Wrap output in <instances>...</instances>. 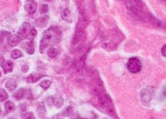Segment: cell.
I'll list each match as a JSON object with an SVG mask.
<instances>
[{
    "label": "cell",
    "instance_id": "obj_1",
    "mask_svg": "<svg viewBox=\"0 0 166 119\" xmlns=\"http://www.w3.org/2000/svg\"><path fill=\"white\" fill-rule=\"evenodd\" d=\"M60 36L61 32L59 29L56 27L52 26L45 31L40 42V52L41 53H44L50 44L59 41Z\"/></svg>",
    "mask_w": 166,
    "mask_h": 119
},
{
    "label": "cell",
    "instance_id": "obj_2",
    "mask_svg": "<svg viewBox=\"0 0 166 119\" xmlns=\"http://www.w3.org/2000/svg\"><path fill=\"white\" fill-rule=\"evenodd\" d=\"M86 22V18L83 14H81L79 16V21L77 25L75 34L73 39V44H77L80 41L81 38L83 36L85 29V24Z\"/></svg>",
    "mask_w": 166,
    "mask_h": 119
},
{
    "label": "cell",
    "instance_id": "obj_3",
    "mask_svg": "<svg viewBox=\"0 0 166 119\" xmlns=\"http://www.w3.org/2000/svg\"><path fill=\"white\" fill-rule=\"evenodd\" d=\"M127 69L131 73H137L142 69V63L138 58L131 57L127 62Z\"/></svg>",
    "mask_w": 166,
    "mask_h": 119
},
{
    "label": "cell",
    "instance_id": "obj_4",
    "mask_svg": "<svg viewBox=\"0 0 166 119\" xmlns=\"http://www.w3.org/2000/svg\"><path fill=\"white\" fill-rule=\"evenodd\" d=\"M154 89L151 87L144 88L141 92V100L143 104H149L153 97Z\"/></svg>",
    "mask_w": 166,
    "mask_h": 119
},
{
    "label": "cell",
    "instance_id": "obj_5",
    "mask_svg": "<svg viewBox=\"0 0 166 119\" xmlns=\"http://www.w3.org/2000/svg\"><path fill=\"white\" fill-rule=\"evenodd\" d=\"M37 7H38V5L36 1L34 0H28L25 3L24 9L27 13L32 15L36 11Z\"/></svg>",
    "mask_w": 166,
    "mask_h": 119
},
{
    "label": "cell",
    "instance_id": "obj_6",
    "mask_svg": "<svg viewBox=\"0 0 166 119\" xmlns=\"http://www.w3.org/2000/svg\"><path fill=\"white\" fill-rule=\"evenodd\" d=\"M52 102L56 108H60L63 106L64 99L61 95L56 94L52 97Z\"/></svg>",
    "mask_w": 166,
    "mask_h": 119
},
{
    "label": "cell",
    "instance_id": "obj_7",
    "mask_svg": "<svg viewBox=\"0 0 166 119\" xmlns=\"http://www.w3.org/2000/svg\"><path fill=\"white\" fill-rule=\"evenodd\" d=\"M31 30V25L28 22H23L21 26L19 27L18 31H17V34L19 35H23L28 32Z\"/></svg>",
    "mask_w": 166,
    "mask_h": 119
},
{
    "label": "cell",
    "instance_id": "obj_8",
    "mask_svg": "<svg viewBox=\"0 0 166 119\" xmlns=\"http://www.w3.org/2000/svg\"><path fill=\"white\" fill-rule=\"evenodd\" d=\"M20 42V38L16 34L10 35L7 38V42L11 46H15Z\"/></svg>",
    "mask_w": 166,
    "mask_h": 119
},
{
    "label": "cell",
    "instance_id": "obj_9",
    "mask_svg": "<svg viewBox=\"0 0 166 119\" xmlns=\"http://www.w3.org/2000/svg\"><path fill=\"white\" fill-rule=\"evenodd\" d=\"M44 75H42L40 73H31L28 77L26 78V81L28 83H34L36 81H38L39 79H40L42 77H44Z\"/></svg>",
    "mask_w": 166,
    "mask_h": 119
},
{
    "label": "cell",
    "instance_id": "obj_10",
    "mask_svg": "<svg viewBox=\"0 0 166 119\" xmlns=\"http://www.w3.org/2000/svg\"><path fill=\"white\" fill-rule=\"evenodd\" d=\"M37 112H38V116L41 118H44L46 116V108L44 103L43 102H39L38 107H37Z\"/></svg>",
    "mask_w": 166,
    "mask_h": 119
},
{
    "label": "cell",
    "instance_id": "obj_11",
    "mask_svg": "<svg viewBox=\"0 0 166 119\" xmlns=\"http://www.w3.org/2000/svg\"><path fill=\"white\" fill-rule=\"evenodd\" d=\"M61 17L63 20L67 22H72L71 13L68 8L64 9L61 12Z\"/></svg>",
    "mask_w": 166,
    "mask_h": 119
},
{
    "label": "cell",
    "instance_id": "obj_12",
    "mask_svg": "<svg viewBox=\"0 0 166 119\" xmlns=\"http://www.w3.org/2000/svg\"><path fill=\"white\" fill-rule=\"evenodd\" d=\"M35 24L37 26L40 27V28H44L48 24V17H42L37 18L35 20Z\"/></svg>",
    "mask_w": 166,
    "mask_h": 119
},
{
    "label": "cell",
    "instance_id": "obj_13",
    "mask_svg": "<svg viewBox=\"0 0 166 119\" xmlns=\"http://www.w3.org/2000/svg\"><path fill=\"white\" fill-rule=\"evenodd\" d=\"M13 63L12 61H7L6 62H5L4 65L3 66V71H4V73H10L13 71Z\"/></svg>",
    "mask_w": 166,
    "mask_h": 119
},
{
    "label": "cell",
    "instance_id": "obj_14",
    "mask_svg": "<svg viewBox=\"0 0 166 119\" xmlns=\"http://www.w3.org/2000/svg\"><path fill=\"white\" fill-rule=\"evenodd\" d=\"M25 94H26V90L23 88H20V89H19L16 92L14 93V94H13V97H14V98L15 99V100H20L25 96Z\"/></svg>",
    "mask_w": 166,
    "mask_h": 119
},
{
    "label": "cell",
    "instance_id": "obj_15",
    "mask_svg": "<svg viewBox=\"0 0 166 119\" xmlns=\"http://www.w3.org/2000/svg\"><path fill=\"white\" fill-rule=\"evenodd\" d=\"M27 53L29 54H33L35 52L34 44L32 40H30V42H26V48Z\"/></svg>",
    "mask_w": 166,
    "mask_h": 119
},
{
    "label": "cell",
    "instance_id": "obj_16",
    "mask_svg": "<svg viewBox=\"0 0 166 119\" xmlns=\"http://www.w3.org/2000/svg\"><path fill=\"white\" fill-rule=\"evenodd\" d=\"M5 87H6L9 91H13L14 89H16L17 83L15 82V81L13 80V79H10V80L7 81L6 83H5Z\"/></svg>",
    "mask_w": 166,
    "mask_h": 119
},
{
    "label": "cell",
    "instance_id": "obj_17",
    "mask_svg": "<svg viewBox=\"0 0 166 119\" xmlns=\"http://www.w3.org/2000/svg\"><path fill=\"white\" fill-rule=\"evenodd\" d=\"M4 107H5V110L7 112H11L15 109V104L12 101L8 100L4 104Z\"/></svg>",
    "mask_w": 166,
    "mask_h": 119
},
{
    "label": "cell",
    "instance_id": "obj_18",
    "mask_svg": "<svg viewBox=\"0 0 166 119\" xmlns=\"http://www.w3.org/2000/svg\"><path fill=\"white\" fill-rule=\"evenodd\" d=\"M58 50L53 47H50L49 49L48 50V51H47V54H48V56L50 58H55L56 56L58 55Z\"/></svg>",
    "mask_w": 166,
    "mask_h": 119
},
{
    "label": "cell",
    "instance_id": "obj_19",
    "mask_svg": "<svg viewBox=\"0 0 166 119\" xmlns=\"http://www.w3.org/2000/svg\"><path fill=\"white\" fill-rule=\"evenodd\" d=\"M8 97H9L8 93L5 91V89L3 88L0 89V101L2 102L3 101L6 100Z\"/></svg>",
    "mask_w": 166,
    "mask_h": 119
},
{
    "label": "cell",
    "instance_id": "obj_20",
    "mask_svg": "<svg viewBox=\"0 0 166 119\" xmlns=\"http://www.w3.org/2000/svg\"><path fill=\"white\" fill-rule=\"evenodd\" d=\"M23 56L22 52H21L20 50L18 49L13 50V51L11 52V58H13V59H17V58L21 57V56Z\"/></svg>",
    "mask_w": 166,
    "mask_h": 119
},
{
    "label": "cell",
    "instance_id": "obj_21",
    "mask_svg": "<svg viewBox=\"0 0 166 119\" xmlns=\"http://www.w3.org/2000/svg\"><path fill=\"white\" fill-rule=\"evenodd\" d=\"M37 34V31L35 28H32L31 30L29 31V32L27 34L26 38L30 40H32L35 37H36Z\"/></svg>",
    "mask_w": 166,
    "mask_h": 119
},
{
    "label": "cell",
    "instance_id": "obj_22",
    "mask_svg": "<svg viewBox=\"0 0 166 119\" xmlns=\"http://www.w3.org/2000/svg\"><path fill=\"white\" fill-rule=\"evenodd\" d=\"M51 84H52V81L51 80H48V79H45V80H43L42 82L40 83V85L44 89H47L48 88H49L50 85H51Z\"/></svg>",
    "mask_w": 166,
    "mask_h": 119
},
{
    "label": "cell",
    "instance_id": "obj_23",
    "mask_svg": "<svg viewBox=\"0 0 166 119\" xmlns=\"http://www.w3.org/2000/svg\"><path fill=\"white\" fill-rule=\"evenodd\" d=\"M48 9H49V7H48V5H47V4H42V5H40L39 10H40V12L41 13H45L48 12Z\"/></svg>",
    "mask_w": 166,
    "mask_h": 119
},
{
    "label": "cell",
    "instance_id": "obj_24",
    "mask_svg": "<svg viewBox=\"0 0 166 119\" xmlns=\"http://www.w3.org/2000/svg\"><path fill=\"white\" fill-rule=\"evenodd\" d=\"M21 117L23 118H35V116L33 113L32 112H27L23 114Z\"/></svg>",
    "mask_w": 166,
    "mask_h": 119
},
{
    "label": "cell",
    "instance_id": "obj_25",
    "mask_svg": "<svg viewBox=\"0 0 166 119\" xmlns=\"http://www.w3.org/2000/svg\"><path fill=\"white\" fill-rule=\"evenodd\" d=\"M11 33L9 32H7V31H4V30H1V43L3 42V39L4 36H10Z\"/></svg>",
    "mask_w": 166,
    "mask_h": 119
},
{
    "label": "cell",
    "instance_id": "obj_26",
    "mask_svg": "<svg viewBox=\"0 0 166 119\" xmlns=\"http://www.w3.org/2000/svg\"><path fill=\"white\" fill-rule=\"evenodd\" d=\"M28 70H29L28 65H23L22 67H21V71H22L23 73H26V72L28 71Z\"/></svg>",
    "mask_w": 166,
    "mask_h": 119
},
{
    "label": "cell",
    "instance_id": "obj_27",
    "mask_svg": "<svg viewBox=\"0 0 166 119\" xmlns=\"http://www.w3.org/2000/svg\"><path fill=\"white\" fill-rule=\"evenodd\" d=\"M161 53L163 54V56H165L166 58V44L163 45V47L161 48Z\"/></svg>",
    "mask_w": 166,
    "mask_h": 119
},
{
    "label": "cell",
    "instance_id": "obj_28",
    "mask_svg": "<svg viewBox=\"0 0 166 119\" xmlns=\"http://www.w3.org/2000/svg\"><path fill=\"white\" fill-rule=\"evenodd\" d=\"M162 95H163V97L164 98L166 99V85L164 87L163 91H162Z\"/></svg>",
    "mask_w": 166,
    "mask_h": 119
},
{
    "label": "cell",
    "instance_id": "obj_29",
    "mask_svg": "<svg viewBox=\"0 0 166 119\" xmlns=\"http://www.w3.org/2000/svg\"><path fill=\"white\" fill-rule=\"evenodd\" d=\"M1 67H3V65H4V63H3V61H4V59H3V57L2 56H1Z\"/></svg>",
    "mask_w": 166,
    "mask_h": 119
},
{
    "label": "cell",
    "instance_id": "obj_30",
    "mask_svg": "<svg viewBox=\"0 0 166 119\" xmlns=\"http://www.w3.org/2000/svg\"><path fill=\"white\" fill-rule=\"evenodd\" d=\"M127 1H134V0H127Z\"/></svg>",
    "mask_w": 166,
    "mask_h": 119
}]
</instances>
